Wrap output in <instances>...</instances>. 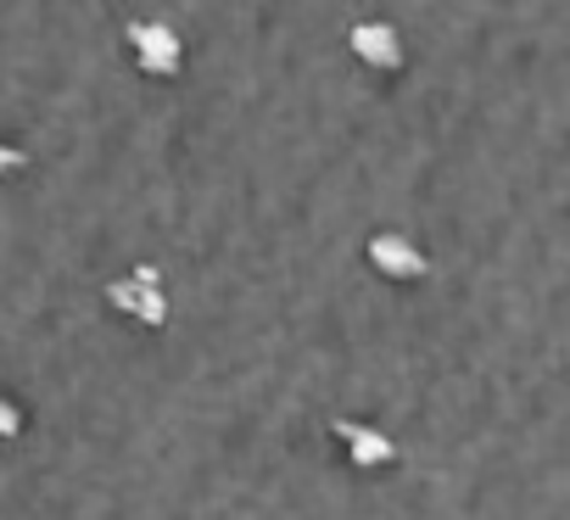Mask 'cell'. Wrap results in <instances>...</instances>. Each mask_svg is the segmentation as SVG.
Segmentation results:
<instances>
[{"instance_id":"obj_1","label":"cell","mask_w":570,"mask_h":520,"mask_svg":"<svg viewBox=\"0 0 570 520\" xmlns=\"http://www.w3.org/2000/svg\"><path fill=\"white\" fill-rule=\"evenodd\" d=\"M107 308L140 331H163L168 325V286L157 264H129L118 281H107Z\"/></svg>"},{"instance_id":"obj_2","label":"cell","mask_w":570,"mask_h":520,"mask_svg":"<svg viewBox=\"0 0 570 520\" xmlns=\"http://www.w3.org/2000/svg\"><path fill=\"white\" fill-rule=\"evenodd\" d=\"M124 46H129V57H135V68L146 79H174L185 68V35L168 18H135V23H124Z\"/></svg>"},{"instance_id":"obj_3","label":"cell","mask_w":570,"mask_h":520,"mask_svg":"<svg viewBox=\"0 0 570 520\" xmlns=\"http://www.w3.org/2000/svg\"><path fill=\"white\" fill-rule=\"evenodd\" d=\"M364 264H370L381 281H392V286H414V281H425V275H431L425 246H420V241H409L403 229H375V235L364 241Z\"/></svg>"},{"instance_id":"obj_4","label":"cell","mask_w":570,"mask_h":520,"mask_svg":"<svg viewBox=\"0 0 570 520\" xmlns=\"http://www.w3.org/2000/svg\"><path fill=\"white\" fill-rule=\"evenodd\" d=\"M336 442H342V459L353 470H364V475H381V470H392L403 459L397 436L386 425H375V420H336Z\"/></svg>"},{"instance_id":"obj_5","label":"cell","mask_w":570,"mask_h":520,"mask_svg":"<svg viewBox=\"0 0 570 520\" xmlns=\"http://www.w3.org/2000/svg\"><path fill=\"white\" fill-rule=\"evenodd\" d=\"M347 51H353L370 73H397V68L409 62V46H403L397 23H386V18H358V23L347 29Z\"/></svg>"},{"instance_id":"obj_6","label":"cell","mask_w":570,"mask_h":520,"mask_svg":"<svg viewBox=\"0 0 570 520\" xmlns=\"http://www.w3.org/2000/svg\"><path fill=\"white\" fill-rule=\"evenodd\" d=\"M23 431H29V403H23V398H12V392H0V442L12 448Z\"/></svg>"},{"instance_id":"obj_7","label":"cell","mask_w":570,"mask_h":520,"mask_svg":"<svg viewBox=\"0 0 570 520\" xmlns=\"http://www.w3.org/2000/svg\"><path fill=\"white\" fill-rule=\"evenodd\" d=\"M23 168H29V151L12 135H0V179H18Z\"/></svg>"}]
</instances>
